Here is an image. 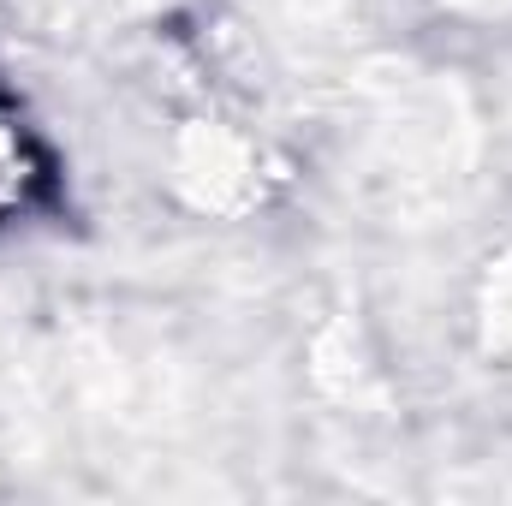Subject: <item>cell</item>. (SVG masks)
Listing matches in <instances>:
<instances>
[{"instance_id":"6da1fadb","label":"cell","mask_w":512,"mask_h":506,"mask_svg":"<svg viewBox=\"0 0 512 506\" xmlns=\"http://www.w3.org/2000/svg\"><path fill=\"white\" fill-rule=\"evenodd\" d=\"M42 191H48V155H42L36 131L0 102V227L18 221Z\"/></svg>"}]
</instances>
